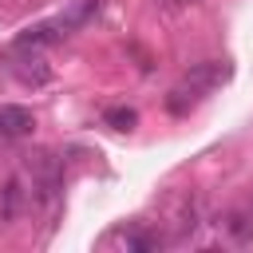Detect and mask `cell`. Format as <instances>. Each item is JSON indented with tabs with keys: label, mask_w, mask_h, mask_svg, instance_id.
Instances as JSON below:
<instances>
[{
	"label": "cell",
	"mask_w": 253,
	"mask_h": 253,
	"mask_svg": "<svg viewBox=\"0 0 253 253\" xmlns=\"http://www.w3.org/2000/svg\"><path fill=\"white\" fill-rule=\"evenodd\" d=\"M32 126H36V119L28 107H16V103L0 107V138H24V134H32Z\"/></svg>",
	"instance_id": "obj_4"
},
{
	"label": "cell",
	"mask_w": 253,
	"mask_h": 253,
	"mask_svg": "<svg viewBox=\"0 0 253 253\" xmlns=\"http://www.w3.org/2000/svg\"><path fill=\"white\" fill-rule=\"evenodd\" d=\"M229 79V63H217V59H210V63H198L194 71H186V79L170 91V99H166V107L174 111V115H182L186 107H194L206 91H213L217 83H225Z\"/></svg>",
	"instance_id": "obj_1"
},
{
	"label": "cell",
	"mask_w": 253,
	"mask_h": 253,
	"mask_svg": "<svg viewBox=\"0 0 253 253\" xmlns=\"http://www.w3.org/2000/svg\"><path fill=\"white\" fill-rule=\"evenodd\" d=\"M20 198H24V190H20V178H12V182L4 186V194H0V221H12V217H16V210H20Z\"/></svg>",
	"instance_id": "obj_5"
},
{
	"label": "cell",
	"mask_w": 253,
	"mask_h": 253,
	"mask_svg": "<svg viewBox=\"0 0 253 253\" xmlns=\"http://www.w3.org/2000/svg\"><path fill=\"white\" fill-rule=\"evenodd\" d=\"M123 245H126V249H154V245H158V237H150V233H138V229H130V233H123Z\"/></svg>",
	"instance_id": "obj_8"
},
{
	"label": "cell",
	"mask_w": 253,
	"mask_h": 253,
	"mask_svg": "<svg viewBox=\"0 0 253 253\" xmlns=\"http://www.w3.org/2000/svg\"><path fill=\"white\" fill-rule=\"evenodd\" d=\"M162 4H170V8H186V4H194V0H162Z\"/></svg>",
	"instance_id": "obj_9"
},
{
	"label": "cell",
	"mask_w": 253,
	"mask_h": 253,
	"mask_svg": "<svg viewBox=\"0 0 253 253\" xmlns=\"http://www.w3.org/2000/svg\"><path fill=\"white\" fill-rule=\"evenodd\" d=\"M103 123H107V126H115V130H134L138 115H134L130 107H111V111L103 115Z\"/></svg>",
	"instance_id": "obj_6"
},
{
	"label": "cell",
	"mask_w": 253,
	"mask_h": 253,
	"mask_svg": "<svg viewBox=\"0 0 253 253\" xmlns=\"http://www.w3.org/2000/svg\"><path fill=\"white\" fill-rule=\"evenodd\" d=\"M32 170H36V198L40 202H51L55 190H59V162L51 154H36L32 158Z\"/></svg>",
	"instance_id": "obj_3"
},
{
	"label": "cell",
	"mask_w": 253,
	"mask_h": 253,
	"mask_svg": "<svg viewBox=\"0 0 253 253\" xmlns=\"http://www.w3.org/2000/svg\"><path fill=\"white\" fill-rule=\"evenodd\" d=\"M71 20H43V24H32L16 36V51H40V47H51L67 36Z\"/></svg>",
	"instance_id": "obj_2"
},
{
	"label": "cell",
	"mask_w": 253,
	"mask_h": 253,
	"mask_svg": "<svg viewBox=\"0 0 253 253\" xmlns=\"http://www.w3.org/2000/svg\"><path fill=\"white\" fill-rule=\"evenodd\" d=\"M225 233H229L233 241H249V237H253V221H249L245 213H229V217H225Z\"/></svg>",
	"instance_id": "obj_7"
}]
</instances>
